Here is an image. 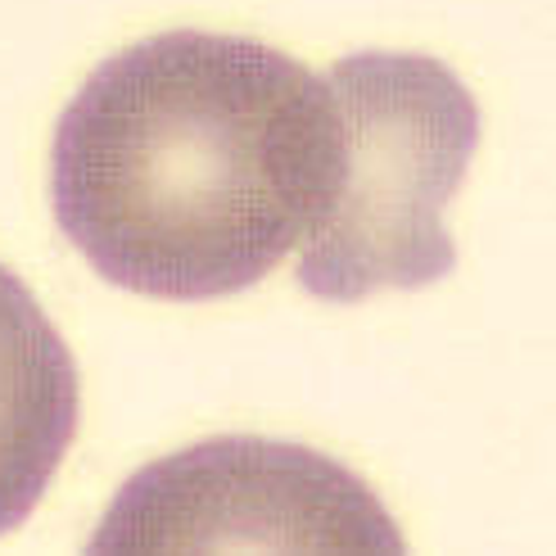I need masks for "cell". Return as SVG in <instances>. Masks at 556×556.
<instances>
[{"label":"cell","mask_w":556,"mask_h":556,"mask_svg":"<svg viewBox=\"0 0 556 556\" xmlns=\"http://www.w3.org/2000/svg\"><path fill=\"white\" fill-rule=\"evenodd\" d=\"M344 123V177L299 249V286L357 303L448 276L457 244L443 208L470 168L480 109L430 54H349L326 73Z\"/></svg>","instance_id":"obj_2"},{"label":"cell","mask_w":556,"mask_h":556,"mask_svg":"<svg viewBox=\"0 0 556 556\" xmlns=\"http://www.w3.org/2000/svg\"><path fill=\"white\" fill-rule=\"evenodd\" d=\"M77 434V367L10 267H0V534L37 511Z\"/></svg>","instance_id":"obj_4"},{"label":"cell","mask_w":556,"mask_h":556,"mask_svg":"<svg viewBox=\"0 0 556 556\" xmlns=\"http://www.w3.org/2000/svg\"><path fill=\"white\" fill-rule=\"evenodd\" d=\"M96 547H353L403 539L353 470L294 443L208 439L146 466L109 511Z\"/></svg>","instance_id":"obj_3"},{"label":"cell","mask_w":556,"mask_h":556,"mask_svg":"<svg viewBox=\"0 0 556 556\" xmlns=\"http://www.w3.org/2000/svg\"><path fill=\"white\" fill-rule=\"evenodd\" d=\"M344 177L321 73L227 33H163L104 60L54 127L50 200L109 286L222 299L303 249Z\"/></svg>","instance_id":"obj_1"}]
</instances>
